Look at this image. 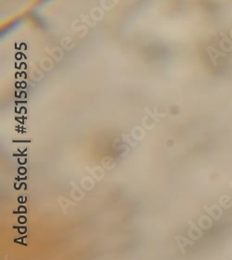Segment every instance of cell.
I'll return each mask as SVG.
<instances>
[{
  "mask_svg": "<svg viewBox=\"0 0 232 260\" xmlns=\"http://www.w3.org/2000/svg\"><path fill=\"white\" fill-rule=\"evenodd\" d=\"M203 208H204V209H205V210H206V211L209 213V215H211V216H212V217H213V218H214L215 220H218V219L221 218V216H219V215H217V214L214 213V212L212 211V208H208L206 205H204V206H203Z\"/></svg>",
  "mask_w": 232,
  "mask_h": 260,
  "instance_id": "cell-1",
  "label": "cell"
}]
</instances>
